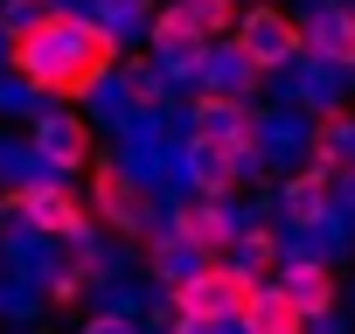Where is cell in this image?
Masks as SVG:
<instances>
[{
    "label": "cell",
    "instance_id": "3957f363",
    "mask_svg": "<svg viewBox=\"0 0 355 334\" xmlns=\"http://www.w3.org/2000/svg\"><path fill=\"white\" fill-rule=\"evenodd\" d=\"M230 56L251 77H279V70H293L306 56V21L293 8H279V0H251L237 15V28H230Z\"/></svg>",
    "mask_w": 355,
    "mask_h": 334
},
{
    "label": "cell",
    "instance_id": "9a60e30c",
    "mask_svg": "<svg viewBox=\"0 0 355 334\" xmlns=\"http://www.w3.org/2000/svg\"><path fill=\"white\" fill-rule=\"evenodd\" d=\"M244 334H313V320L286 285H258V299L244 313Z\"/></svg>",
    "mask_w": 355,
    "mask_h": 334
},
{
    "label": "cell",
    "instance_id": "8fae6325",
    "mask_svg": "<svg viewBox=\"0 0 355 334\" xmlns=\"http://www.w3.org/2000/svg\"><path fill=\"white\" fill-rule=\"evenodd\" d=\"M306 167H320V175H334V182H355V112L348 105H320Z\"/></svg>",
    "mask_w": 355,
    "mask_h": 334
},
{
    "label": "cell",
    "instance_id": "4fadbf2b",
    "mask_svg": "<svg viewBox=\"0 0 355 334\" xmlns=\"http://www.w3.org/2000/svg\"><path fill=\"white\" fill-rule=\"evenodd\" d=\"M279 285H286V292L306 306V320H327V313L341 306V272H334L327 258H286Z\"/></svg>",
    "mask_w": 355,
    "mask_h": 334
},
{
    "label": "cell",
    "instance_id": "52a82bcc",
    "mask_svg": "<svg viewBox=\"0 0 355 334\" xmlns=\"http://www.w3.org/2000/svg\"><path fill=\"white\" fill-rule=\"evenodd\" d=\"M237 230H244V223H237L230 202H216V195H189L182 209L167 216V237L182 244L196 265H202V258H230V251H237Z\"/></svg>",
    "mask_w": 355,
    "mask_h": 334
},
{
    "label": "cell",
    "instance_id": "5bb4252c",
    "mask_svg": "<svg viewBox=\"0 0 355 334\" xmlns=\"http://www.w3.org/2000/svg\"><path fill=\"white\" fill-rule=\"evenodd\" d=\"M196 132L258 146V112H251L244 98H230V91H202V98H196Z\"/></svg>",
    "mask_w": 355,
    "mask_h": 334
},
{
    "label": "cell",
    "instance_id": "5b68a950",
    "mask_svg": "<svg viewBox=\"0 0 355 334\" xmlns=\"http://www.w3.org/2000/svg\"><path fill=\"white\" fill-rule=\"evenodd\" d=\"M91 216H98V230H112V237H146V230H153V188L132 175V167L98 160V167H91Z\"/></svg>",
    "mask_w": 355,
    "mask_h": 334
},
{
    "label": "cell",
    "instance_id": "7c38bea8",
    "mask_svg": "<svg viewBox=\"0 0 355 334\" xmlns=\"http://www.w3.org/2000/svg\"><path fill=\"white\" fill-rule=\"evenodd\" d=\"M279 223H286V230H320V223H334V175L300 167V175L279 188Z\"/></svg>",
    "mask_w": 355,
    "mask_h": 334
},
{
    "label": "cell",
    "instance_id": "ffe728a7",
    "mask_svg": "<svg viewBox=\"0 0 355 334\" xmlns=\"http://www.w3.org/2000/svg\"><path fill=\"white\" fill-rule=\"evenodd\" d=\"M167 334H223V327H196V320H167Z\"/></svg>",
    "mask_w": 355,
    "mask_h": 334
},
{
    "label": "cell",
    "instance_id": "6da1fadb",
    "mask_svg": "<svg viewBox=\"0 0 355 334\" xmlns=\"http://www.w3.org/2000/svg\"><path fill=\"white\" fill-rule=\"evenodd\" d=\"M8 63H15V77H21L35 98L77 105V98H91L105 77H119L125 49H119V28H112L105 15L56 8V15H42L35 28H15V35H8Z\"/></svg>",
    "mask_w": 355,
    "mask_h": 334
},
{
    "label": "cell",
    "instance_id": "d6986e66",
    "mask_svg": "<svg viewBox=\"0 0 355 334\" xmlns=\"http://www.w3.org/2000/svg\"><path fill=\"white\" fill-rule=\"evenodd\" d=\"M84 334H132V320H119V313H105V320H91Z\"/></svg>",
    "mask_w": 355,
    "mask_h": 334
},
{
    "label": "cell",
    "instance_id": "7a4b0ae2",
    "mask_svg": "<svg viewBox=\"0 0 355 334\" xmlns=\"http://www.w3.org/2000/svg\"><path fill=\"white\" fill-rule=\"evenodd\" d=\"M258 285L265 279H251L237 258H202L182 279H167V306H174V320H196V327H244Z\"/></svg>",
    "mask_w": 355,
    "mask_h": 334
},
{
    "label": "cell",
    "instance_id": "277c9868",
    "mask_svg": "<svg viewBox=\"0 0 355 334\" xmlns=\"http://www.w3.org/2000/svg\"><path fill=\"white\" fill-rule=\"evenodd\" d=\"M0 216H21L28 230H42V237H63V244H77V237H91V230H98V216H91V195H77L63 175H35V182L8 188V195H0Z\"/></svg>",
    "mask_w": 355,
    "mask_h": 334
},
{
    "label": "cell",
    "instance_id": "ba28073f",
    "mask_svg": "<svg viewBox=\"0 0 355 334\" xmlns=\"http://www.w3.org/2000/svg\"><path fill=\"white\" fill-rule=\"evenodd\" d=\"M251 160H258V146L196 132V139H189V182H196V195H216V202H230V195H237V182L251 175Z\"/></svg>",
    "mask_w": 355,
    "mask_h": 334
},
{
    "label": "cell",
    "instance_id": "2e32d148",
    "mask_svg": "<svg viewBox=\"0 0 355 334\" xmlns=\"http://www.w3.org/2000/svg\"><path fill=\"white\" fill-rule=\"evenodd\" d=\"M279 230H286V223H244L230 258H237L251 279H279V272H286V244H279Z\"/></svg>",
    "mask_w": 355,
    "mask_h": 334
},
{
    "label": "cell",
    "instance_id": "e0dca14e",
    "mask_svg": "<svg viewBox=\"0 0 355 334\" xmlns=\"http://www.w3.org/2000/svg\"><path fill=\"white\" fill-rule=\"evenodd\" d=\"M119 84H125V105H132V112H153V105L167 98V77L153 70V56H125V63H119Z\"/></svg>",
    "mask_w": 355,
    "mask_h": 334
},
{
    "label": "cell",
    "instance_id": "8992f818",
    "mask_svg": "<svg viewBox=\"0 0 355 334\" xmlns=\"http://www.w3.org/2000/svg\"><path fill=\"white\" fill-rule=\"evenodd\" d=\"M28 146H35V160L49 167V175H91L98 167V132H91V118L84 112H35V132H28Z\"/></svg>",
    "mask_w": 355,
    "mask_h": 334
},
{
    "label": "cell",
    "instance_id": "ac0fdd59",
    "mask_svg": "<svg viewBox=\"0 0 355 334\" xmlns=\"http://www.w3.org/2000/svg\"><path fill=\"white\" fill-rule=\"evenodd\" d=\"M189 8H196V21L209 28V42H216V35H230V28H237V15H244L237 0H189Z\"/></svg>",
    "mask_w": 355,
    "mask_h": 334
},
{
    "label": "cell",
    "instance_id": "30bf717a",
    "mask_svg": "<svg viewBox=\"0 0 355 334\" xmlns=\"http://www.w3.org/2000/svg\"><path fill=\"white\" fill-rule=\"evenodd\" d=\"M306 56L355 77V0H327V8L306 21Z\"/></svg>",
    "mask_w": 355,
    "mask_h": 334
},
{
    "label": "cell",
    "instance_id": "9c48e42d",
    "mask_svg": "<svg viewBox=\"0 0 355 334\" xmlns=\"http://www.w3.org/2000/svg\"><path fill=\"white\" fill-rule=\"evenodd\" d=\"M146 35H153V56L167 70H196L209 56V28L196 21L189 0H160V8H146Z\"/></svg>",
    "mask_w": 355,
    "mask_h": 334
}]
</instances>
